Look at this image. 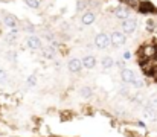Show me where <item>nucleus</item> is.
<instances>
[{
    "instance_id": "nucleus-6",
    "label": "nucleus",
    "mask_w": 157,
    "mask_h": 137,
    "mask_svg": "<svg viewBox=\"0 0 157 137\" xmlns=\"http://www.w3.org/2000/svg\"><path fill=\"white\" fill-rule=\"evenodd\" d=\"M144 117L147 119V120H151V122H154L157 119V108H151V107H144Z\"/></svg>"
},
{
    "instance_id": "nucleus-9",
    "label": "nucleus",
    "mask_w": 157,
    "mask_h": 137,
    "mask_svg": "<svg viewBox=\"0 0 157 137\" xmlns=\"http://www.w3.org/2000/svg\"><path fill=\"white\" fill-rule=\"evenodd\" d=\"M95 20H96V15H95V12H90V11L86 12V14H82V17H81V21H82V25H86V26L95 23Z\"/></svg>"
},
{
    "instance_id": "nucleus-16",
    "label": "nucleus",
    "mask_w": 157,
    "mask_h": 137,
    "mask_svg": "<svg viewBox=\"0 0 157 137\" xmlns=\"http://www.w3.org/2000/svg\"><path fill=\"white\" fill-rule=\"evenodd\" d=\"M154 8L151 6V3L150 2H145V3H142V6H140V11L142 12H150V11H153Z\"/></svg>"
},
{
    "instance_id": "nucleus-3",
    "label": "nucleus",
    "mask_w": 157,
    "mask_h": 137,
    "mask_svg": "<svg viewBox=\"0 0 157 137\" xmlns=\"http://www.w3.org/2000/svg\"><path fill=\"white\" fill-rule=\"evenodd\" d=\"M110 40H111V46H116V47H121L127 43V37L124 32H119V31H114L111 35H110Z\"/></svg>"
},
{
    "instance_id": "nucleus-17",
    "label": "nucleus",
    "mask_w": 157,
    "mask_h": 137,
    "mask_svg": "<svg viewBox=\"0 0 157 137\" xmlns=\"http://www.w3.org/2000/svg\"><path fill=\"white\" fill-rule=\"evenodd\" d=\"M26 84H28V87H34V86L37 84V76H35V75H31V76H28V81H26Z\"/></svg>"
},
{
    "instance_id": "nucleus-10",
    "label": "nucleus",
    "mask_w": 157,
    "mask_h": 137,
    "mask_svg": "<svg viewBox=\"0 0 157 137\" xmlns=\"http://www.w3.org/2000/svg\"><path fill=\"white\" fill-rule=\"evenodd\" d=\"M41 55H43V58H46V59H53V58H55V49H53V46L43 47Z\"/></svg>"
},
{
    "instance_id": "nucleus-12",
    "label": "nucleus",
    "mask_w": 157,
    "mask_h": 137,
    "mask_svg": "<svg viewBox=\"0 0 157 137\" xmlns=\"http://www.w3.org/2000/svg\"><path fill=\"white\" fill-rule=\"evenodd\" d=\"M101 66H102V69H104V70L111 69V67L114 66V61H113V58H111V56H104V58H102V61H101Z\"/></svg>"
},
{
    "instance_id": "nucleus-1",
    "label": "nucleus",
    "mask_w": 157,
    "mask_h": 137,
    "mask_svg": "<svg viewBox=\"0 0 157 137\" xmlns=\"http://www.w3.org/2000/svg\"><path fill=\"white\" fill-rule=\"evenodd\" d=\"M122 29H124V34H127V35L134 34L136 29H137V21H136V18L128 17L127 20H124V21H122Z\"/></svg>"
},
{
    "instance_id": "nucleus-15",
    "label": "nucleus",
    "mask_w": 157,
    "mask_h": 137,
    "mask_svg": "<svg viewBox=\"0 0 157 137\" xmlns=\"http://www.w3.org/2000/svg\"><path fill=\"white\" fill-rule=\"evenodd\" d=\"M142 52H144V56H153L156 53V47L154 46H145L142 49Z\"/></svg>"
},
{
    "instance_id": "nucleus-21",
    "label": "nucleus",
    "mask_w": 157,
    "mask_h": 137,
    "mask_svg": "<svg viewBox=\"0 0 157 137\" xmlns=\"http://www.w3.org/2000/svg\"><path fill=\"white\" fill-rule=\"evenodd\" d=\"M125 2H127V5H130V6H133V8H137V6L140 5L139 0H125Z\"/></svg>"
},
{
    "instance_id": "nucleus-18",
    "label": "nucleus",
    "mask_w": 157,
    "mask_h": 137,
    "mask_svg": "<svg viewBox=\"0 0 157 137\" xmlns=\"http://www.w3.org/2000/svg\"><path fill=\"white\" fill-rule=\"evenodd\" d=\"M145 105H147V107H151V108H157V97H154V96L150 97L148 102H147Z\"/></svg>"
},
{
    "instance_id": "nucleus-13",
    "label": "nucleus",
    "mask_w": 157,
    "mask_h": 137,
    "mask_svg": "<svg viewBox=\"0 0 157 137\" xmlns=\"http://www.w3.org/2000/svg\"><path fill=\"white\" fill-rule=\"evenodd\" d=\"M3 21H5V25H6L8 28H11V29H15V28H17V20H15L12 15H6V17L3 18Z\"/></svg>"
},
{
    "instance_id": "nucleus-8",
    "label": "nucleus",
    "mask_w": 157,
    "mask_h": 137,
    "mask_svg": "<svg viewBox=\"0 0 157 137\" xmlns=\"http://www.w3.org/2000/svg\"><path fill=\"white\" fill-rule=\"evenodd\" d=\"M81 63H82V67H86V69H95V66H96V58L92 56V55H86V56L81 59Z\"/></svg>"
},
{
    "instance_id": "nucleus-11",
    "label": "nucleus",
    "mask_w": 157,
    "mask_h": 137,
    "mask_svg": "<svg viewBox=\"0 0 157 137\" xmlns=\"http://www.w3.org/2000/svg\"><path fill=\"white\" fill-rule=\"evenodd\" d=\"M114 14H116V17L121 18V20H127V18H128V11H127L125 8H122V6H117V8L114 9Z\"/></svg>"
},
{
    "instance_id": "nucleus-20",
    "label": "nucleus",
    "mask_w": 157,
    "mask_h": 137,
    "mask_svg": "<svg viewBox=\"0 0 157 137\" xmlns=\"http://www.w3.org/2000/svg\"><path fill=\"white\" fill-rule=\"evenodd\" d=\"M6 79H8V73H6V70L0 69V84L6 82Z\"/></svg>"
},
{
    "instance_id": "nucleus-19",
    "label": "nucleus",
    "mask_w": 157,
    "mask_h": 137,
    "mask_svg": "<svg viewBox=\"0 0 157 137\" xmlns=\"http://www.w3.org/2000/svg\"><path fill=\"white\" fill-rule=\"evenodd\" d=\"M26 5H28L29 8H34V9H37V8L40 6V2H38V0H26Z\"/></svg>"
},
{
    "instance_id": "nucleus-14",
    "label": "nucleus",
    "mask_w": 157,
    "mask_h": 137,
    "mask_svg": "<svg viewBox=\"0 0 157 137\" xmlns=\"http://www.w3.org/2000/svg\"><path fill=\"white\" fill-rule=\"evenodd\" d=\"M79 94H81L82 97L89 99V97H92V96H93V90H92L90 87H82V89L79 90Z\"/></svg>"
},
{
    "instance_id": "nucleus-2",
    "label": "nucleus",
    "mask_w": 157,
    "mask_h": 137,
    "mask_svg": "<svg viewBox=\"0 0 157 137\" xmlns=\"http://www.w3.org/2000/svg\"><path fill=\"white\" fill-rule=\"evenodd\" d=\"M95 46L98 49H107L111 46V40H110V35L107 34H98L95 37Z\"/></svg>"
},
{
    "instance_id": "nucleus-23",
    "label": "nucleus",
    "mask_w": 157,
    "mask_h": 137,
    "mask_svg": "<svg viewBox=\"0 0 157 137\" xmlns=\"http://www.w3.org/2000/svg\"><path fill=\"white\" fill-rule=\"evenodd\" d=\"M130 56H131V53H130V52H125V53H124V58H125V59H128Z\"/></svg>"
},
{
    "instance_id": "nucleus-5",
    "label": "nucleus",
    "mask_w": 157,
    "mask_h": 137,
    "mask_svg": "<svg viewBox=\"0 0 157 137\" xmlns=\"http://www.w3.org/2000/svg\"><path fill=\"white\" fill-rule=\"evenodd\" d=\"M26 44L32 50H38V49H41V40L38 37H35V35H31V37H28Z\"/></svg>"
},
{
    "instance_id": "nucleus-22",
    "label": "nucleus",
    "mask_w": 157,
    "mask_h": 137,
    "mask_svg": "<svg viewBox=\"0 0 157 137\" xmlns=\"http://www.w3.org/2000/svg\"><path fill=\"white\" fill-rule=\"evenodd\" d=\"M6 58H8L9 61H15V59H17V55H15V52H8Z\"/></svg>"
},
{
    "instance_id": "nucleus-4",
    "label": "nucleus",
    "mask_w": 157,
    "mask_h": 137,
    "mask_svg": "<svg viewBox=\"0 0 157 137\" xmlns=\"http://www.w3.org/2000/svg\"><path fill=\"white\" fill-rule=\"evenodd\" d=\"M121 78L125 84H133L136 81V73L131 69H122L121 70Z\"/></svg>"
},
{
    "instance_id": "nucleus-7",
    "label": "nucleus",
    "mask_w": 157,
    "mask_h": 137,
    "mask_svg": "<svg viewBox=\"0 0 157 137\" xmlns=\"http://www.w3.org/2000/svg\"><path fill=\"white\" fill-rule=\"evenodd\" d=\"M67 67H69V70H70V72H73V73H78V72L82 69V63H81V59H78V58H73V59H70V61H69Z\"/></svg>"
}]
</instances>
